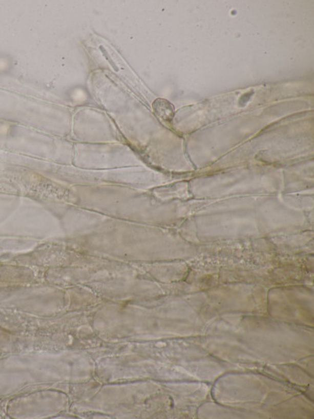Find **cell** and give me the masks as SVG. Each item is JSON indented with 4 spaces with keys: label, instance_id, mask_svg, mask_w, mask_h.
I'll use <instances>...</instances> for the list:
<instances>
[{
    "label": "cell",
    "instance_id": "obj_1",
    "mask_svg": "<svg viewBox=\"0 0 314 419\" xmlns=\"http://www.w3.org/2000/svg\"><path fill=\"white\" fill-rule=\"evenodd\" d=\"M153 107L156 114H158L161 117L164 118V119H166V118L172 119L173 117L175 107L168 100L158 98L153 103Z\"/></svg>",
    "mask_w": 314,
    "mask_h": 419
}]
</instances>
